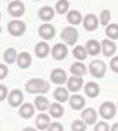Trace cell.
I'll return each instance as SVG.
<instances>
[{"mask_svg": "<svg viewBox=\"0 0 118 131\" xmlns=\"http://www.w3.org/2000/svg\"><path fill=\"white\" fill-rule=\"evenodd\" d=\"M3 58H4V61L7 63H14L17 62V58H18V54H17V50L12 47L7 48L4 51V54H3Z\"/></svg>", "mask_w": 118, "mask_h": 131, "instance_id": "obj_28", "label": "cell"}, {"mask_svg": "<svg viewBox=\"0 0 118 131\" xmlns=\"http://www.w3.org/2000/svg\"><path fill=\"white\" fill-rule=\"evenodd\" d=\"M99 24H100V21L99 18L95 15V14H87V15L84 17L83 19V25H84V29L88 30V32H94L98 29Z\"/></svg>", "mask_w": 118, "mask_h": 131, "instance_id": "obj_7", "label": "cell"}, {"mask_svg": "<svg viewBox=\"0 0 118 131\" xmlns=\"http://www.w3.org/2000/svg\"><path fill=\"white\" fill-rule=\"evenodd\" d=\"M85 48H87L88 51V55H98L102 52V43H99L98 40H95V39H91V40L87 41V46H85Z\"/></svg>", "mask_w": 118, "mask_h": 131, "instance_id": "obj_18", "label": "cell"}, {"mask_svg": "<svg viewBox=\"0 0 118 131\" xmlns=\"http://www.w3.org/2000/svg\"><path fill=\"white\" fill-rule=\"evenodd\" d=\"M48 111H49V115H51L52 117H55V119H59V117H62V116L65 115V109H63L62 104H59V102H54V104H51Z\"/></svg>", "mask_w": 118, "mask_h": 131, "instance_id": "obj_25", "label": "cell"}, {"mask_svg": "<svg viewBox=\"0 0 118 131\" xmlns=\"http://www.w3.org/2000/svg\"><path fill=\"white\" fill-rule=\"evenodd\" d=\"M110 131H118V122L114 123V124L111 126V128H110Z\"/></svg>", "mask_w": 118, "mask_h": 131, "instance_id": "obj_39", "label": "cell"}, {"mask_svg": "<svg viewBox=\"0 0 118 131\" xmlns=\"http://www.w3.org/2000/svg\"><path fill=\"white\" fill-rule=\"evenodd\" d=\"M7 29H8V33L14 37H19L26 32V24L23 21H18V19H14V21H10L8 25H7Z\"/></svg>", "mask_w": 118, "mask_h": 131, "instance_id": "obj_5", "label": "cell"}, {"mask_svg": "<svg viewBox=\"0 0 118 131\" xmlns=\"http://www.w3.org/2000/svg\"><path fill=\"white\" fill-rule=\"evenodd\" d=\"M54 98H55V101L59 102V104H63V102L69 101L70 100L69 90H67V88H63V87L55 88V91H54Z\"/></svg>", "mask_w": 118, "mask_h": 131, "instance_id": "obj_21", "label": "cell"}, {"mask_svg": "<svg viewBox=\"0 0 118 131\" xmlns=\"http://www.w3.org/2000/svg\"><path fill=\"white\" fill-rule=\"evenodd\" d=\"M0 18H2V13H0Z\"/></svg>", "mask_w": 118, "mask_h": 131, "instance_id": "obj_42", "label": "cell"}, {"mask_svg": "<svg viewBox=\"0 0 118 131\" xmlns=\"http://www.w3.org/2000/svg\"><path fill=\"white\" fill-rule=\"evenodd\" d=\"M110 68H111V70L114 73H118V55L111 58V61H110Z\"/></svg>", "mask_w": 118, "mask_h": 131, "instance_id": "obj_37", "label": "cell"}, {"mask_svg": "<svg viewBox=\"0 0 118 131\" xmlns=\"http://www.w3.org/2000/svg\"><path fill=\"white\" fill-rule=\"evenodd\" d=\"M84 93L89 98H96L100 94V87H99V84L95 83V81H88L84 86Z\"/></svg>", "mask_w": 118, "mask_h": 131, "instance_id": "obj_15", "label": "cell"}, {"mask_svg": "<svg viewBox=\"0 0 118 131\" xmlns=\"http://www.w3.org/2000/svg\"><path fill=\"white\" fill-rule=\"evenodd\" d=\"M34 54L38 57V58H45L48 54H49V46L48 43H45V41H40V43L36 44L34 47Z\"/></svg>", "mask_w": 118, "mask_h": 131, "instance_id": "obj_24", "label": "cell"}, {"mask_svg": "<svg viewBox=\"0 0 118 131\" xmlns=\"http://www.w3.org/2000/svg\"><path fill=\"white\" fill-rule=\"evenodd\" d=\"M71 131H87V124L83 120H74L71 123Z\"/></svg>", "mask_w": 118, "mask_h": 131, "instance_id": "obj_33", "label": "cell"}, {"mask_svg": "<svg viewBox=\"0 0 118 131\" xmlns=\"http://www.w3.org/2000/svg\"><path fill=\"white\" fill-rule=\"evenodd\" d=\"M17 63H18V68H21V69H28V68L32 65V57H30V54H29V52H26V51L18 54Z\"/></svg>", "mask_w": 118, "mask_h": 131, "instance_id": "obj_19", "label": "cell"}, {"mask_svg": "<svg viewBox=\"0 0 118 131\" xmlns=\"http://www.w3.org/2000/svg\"><path fill=\"white\" fill-rule=\"evenodd\" d=\"M110 128H111V126H110L107 122H98L95 124L94 131H110Z\"/></svg>", "mask_w": 118, "mask_h": 131, "instance_id": "obj_34", "label": "cell"}, {"mask_svg": "<svg viewBox=\"0 0 118 131\" xmlns=\"http://www.w3.org/2000/svg\"><path fill=\"white\" fill-rule=\"evenodd\" d=\"M47 131H63V126L58 122H54L49 124V127L47 128Z\"/></svg>", "mask_w": 118, "mask_h": 131, "instance_id": "obj_35", "label": "cell"}, {"mask_svg": "<svg viewBox=\"0 0 118 131\" xmlns=\"http://www.w3.org/2000/svg\"><path fill=\"white\" fill-rule=\"evenodd\" d=\"M73 55H74V58L78 59V61H84L88 57V51L84 46H76L74 50H73Z\"/></svg>", "mask_w": 118, "mask_h": 131, "instance_id": "obj_30", "label": "cell"}, {"mask_svg": "<svg viewBox=\"0 0 118 131\" xmlns=\"http://www.w3.org/2000/svg\"><path fill=\"white\" fill-rule=\"evenodd\" d=\"M106 36L110 40H117L118 39V25L117 24H109L106 26Z\"/></svg>", "mask_w": 118, "mask_h": 131, "instance_id": "obj_29", "label": "cell"}, {"mask_svg": "<svg viewBox=\"0 0 118 131\" xmlns=\"http://www.w3.org/2000/svg\"><path fill=\"white\" fill-rule=\"evenodd\" d=\"M69 104H70L71 109H74V111H81L85 106V98L80 94H73L69 100Z\"/></svg>", "mask_w": 118, "mask_h": 131, "instance_id": "obj_16", "label": "cell"}, {"mask_svg": "<svg viewBox=\"0 0 118 131\" xmlns=\"http://www.w3.org/2000/svg\"><path fill=\"white\" fill-rule=\"evenodd\" d=\"M25 90L29 94H45L49 91V83L44 79H30L25 84Z\"/></svg>", "mask_w": 118, "mask_h": 131, "instance_id": "obj_1", "label": "cell"}, {"mask_svg": "<svg viewBox=\"0 0 118 131\" xmlns=\"http://www.w3.org/2000/svg\"><path fill=\"white\" fill-rule=\"evenodd\" d=\"M7 97H8V90H7V87L4 84H0V102L4 101Z\"/></svg>", "mask_w": 118, "mask_h": 131, "instance_id": "obj_36", "label": "cell"}, {"mask_svg": "<svg viewBox=\"0 0 118 131\" xmlns=\"http://www.w3.org/2000/svg\"><path fill=\"white\" fill-rule=\"evenodd\" d=\"M67 54H69V51H67L66 44H63V43H56L51 50V55L54 57V59H56V61L65 59L67 57Z\"/></svg>", "mask_w": 118, "mask_h": 131, "instance_id": "obj_10", "label": "cell"}, {"mask_svg": "<svg viewBox=\"0 0 118 131\" xmlns=\"http://www.w3.org/2000/svg\"><path fill=\"white\" fill-rule=\"evenodd\" d=\"M38 35H40V37L43 40H49V39H52L55 36V28H54L51 24L44 22L43 25H40V28H38Z\"/></svg>", "mask_w": 118, "mask_h": 131, "instance_id": "obj_12", "label": "cell"}, {"mask_svg": "<svg viewBox=\"0 0 118 131\" xmlns=\"http://www.w3.org/2000/svg\"><path fill=\"white\" fill-rule=\"evenodd\" d=\"M88 70H89V73H91V76H94L95 79H102V77L106 75L107 66L103 61H100V59H95V61H92L89 63Z\"/></svg>", "mask_w": 118, "mask_h": 131, "instance_id": "obj_3", "label": "cell"}, {"mask_svg": "<svg viewBox=\"0 0 118 131\" xmlns=\"http://www.w3.org/2000/svg\"><path fill=\"white\" fill-rule=\"evenodd\" d=\"M117 51V44L114 43V40L110 39H104L102 41V54L104 57H113Z\"/></svg>", "mask_w": 118, "mask_h": 131, "instance_id": "obj_13", "label": "cell"}, {"mask_svg": "<svg viewBox=\"0 0 118 131\" xmlns=\"http://www.w3.org/2000/svg\"><path fill=\"white\" fill-rule=\"evenodd\" d=\"M7 75H8V68H7L4 63H0V80L6 79Z\"/></svg>", "mask_w": 118, "mask_h": 131, "instance_id": "obj_38", "label": "cell"}, {"mask_svg": "<svg viewBox=\"0 0 118 131\" xmlns=\"http://www.w3.org/2000/svg\"><path fill=\"white\" fill-rule=\"evenodd\" d=\"M110 19H111V13L109 10H103L100 13V17H99V21L103 26H107L110 24Z\"/></svg>", "mask_w": 118, "mask_h": 131, "instance_id": "obj_32", "label": "cell"}, {"mask_svg": "<svg viewBox=\"0 0 118 131\" xmlns=\"http://www.w3.org/2000/svg\"><path fill=\"white\" fill-rule=\"evenodd\" d=\"M8 2H12V0H8Z\"/></svg>", "mask_w": 118, "mask_h": 131, "instance_id": "obj_44", "label": "cell"}, {"mask_svg": "<svg viewBox=\"0 0 118 131\" xmlns=\"http://www.w3.org/2000/svg\"><path fill=\"white\" fill-rule=\"evenodd\" d=\"M115 113H117V106L114 102L111 101H106L103 102L99 108V115H100L102 119L104 120H111L115 117Z\"/></svg>", "mask_w": 118, "mask_h": 131, "instance_id": "obj_2", "label": "cell"}, {"mask_svg": "<svg viewBox=\"0 0 118 131\" xmlns=\"http://www.w3.org/2000/svg\"><path fill=\"white\" fill-rule=\"evenodd\" d=\"M22 131H37V130H36V128H32V127H25Z\"/></svg>", "mask_w": 118, "mask_h": 131, "instance_id": "obj_40", "label": "cell"}, {"mask_svg": "<svg viewBox=\"0 0 118 131\" xmlns=\"http://www.w3.org/2000/svg\"><path fill=\"white\" fill-rule=\"evenodd\" d=\"M0 33H2V26H0Z\"/></svg>", "mask_w": 118, "mask_h": 131, "instance_id": "obj_41", "label": "cell"}, {"mask_svg": "<svg viewBox=\"0 0 118 131\" xmlns=\"http://www.w3.org/2000/svg\"><path fill=\"white\" fill-rule=\"evenodd\" d=\"M69 7H70V3L67 0H59L55 4V11L58 14H67L69 13Z\"/></svg>", "mask_w": 118, "mask_h": 131, "instance_id": "obj_31", "label": "cell"}, {"mask_svg": "<svg viewBox=\"0 0 118 131\" xmlns=\"http://www.w3.org/2000/svg\"><path fill=\"white\" fill-rule=\"evenodd\" d=\"M67 90L70 93H78V91L83 88L84 86V81H83V77H77V76H71L69 80H67Z\"/></svg>", "mask_w": 118, "mask_h": 131, "instance_id": "obj_14", "label": "cell"}, {"mask_svg": "<svg viewBox=\"0 0 118 131\" xmlns=\"http://www.w3.org/2000/svg\"><path fill=\"white\" fill-rule=\"evenodd\" d=\"M49 105H51V104H49V101L45 97H43V95H38V97L34 98V106H36V109H37L38 112L48 111Z\"/></svg>", "mask_w": 118, "mask_h": 131, "instance_id": "obj_26", "label": "cell"}, {"mask_svg": "<svg viewBox=\"0 0 118 131\" xmlns=\"http://www.w3.org/2000/svg\"><path fill=\"white\" fill-rule=\"evenodd\" d=\"M66 18H67V22H69L70 25H78V24L83 22V15H81V13L77 11V10H70V11L67 13Z\"/></svg>", "mask_w": 118, "mask_h": 131, "instance_id": "obj_27", "label": "cell"}, {"mask_svg": "<svg viewBox=\"0 0 118 131\" xmlns=\"http://www.w3.org/2000/svg\"><path fill=\"white\" fill-rule=\"evenodd\" d=\"M81 119L87 126H95L98 123V112L94 108L84 109L83 113H81Z\"/></svg>", "mask_w": 118, "mask_h": 131, "instance_id": "obj_8", "label": "cell"}, {"mask_svg": "<svg viewBox=\"0 0 118 131\" xmlns=\"http://www.w3.org/2000/svg\"><path fill=\"white\" fill-rule=\"evenodd\" d=\"M55 8H52V7L49 6H44L41 7L40 10H38V18L41 21H45V22H48V21H51L54 18V15H55Z\"/></svg>", "mask_w": 118, "mask_h": 131, "instance_id": "obj_20", "label": "cell"}, {"mask_svg": "<svg viewBox=\"0 0 118 131\" xmlns=\"http://www.w3.org/2000/svg\"><path fill=\"white\" fill-rule=\"evenodd\" d=\"M7 101H8L10 106L12 108H19L21 105L23 104V94L21 90H12L8 93V97H7Z\"/></svg>", "mask_w": 118, "mask_h": 131, "instance_id": "obj_9", "label": "cell"}, {"mask_svg": "<svg viewBox=\"0 0 118 131\" xmlns=\"http://www.w3.org/2000/svg\"><path fill=\"white\" fill-rule=\"evenodd\" d=\"M49 124H51V120H49V116L45 115V113H40V115L36 117V127L37 130H47Z\"/></svg>", "mask_w": 118, "mask_h": 131, "instance_id": "obj_22", "label": "cell"}, {"mask_svg": "<svg viewBox=\"0 0 118 131\" xmlns=\"http://www.w3.org/2000/svg\"><path fill=\"white\" fill-rule=\"evenodd\" d=\"M18 112H19V116L22 119H30V117H33V115L36 112V106L26 102V104H22L19 106V111Z\"/></svg>", "mask_w": 118, "mask_h": 131, "instance_id": "obj_17", "label": "cell"}, {"mask_svg": "<svg viewBox=\"0 0 118 131\" xmlns=\"http://www.w3.org/2000/svg\"><path fill=\"white\" fill-rule=\"evenodd\" d=\"M117 108H118V102H117Z\"/></svg>", "mask_w": 118, "mask_h": 131, "instance_id": "obj_43", "label": "cell"}, {"mask_svg": "<svg viewBox=\"0 0 118 131\" xmlns=\"http://www.w3.org/2000/svg\"><path fill=\"white\" fill-rule=\"evenodd\" d=\"M70 72H71V75H73V76L83 77V76H85V73H87V66H85L81 61L74 62L73 65L70 66Z\"/></svg>", "mask_w": 118, "mask_h": 131, "instance_id": "obj_23", "label": "cell"}, {"mask_svg": "<svg viewBox=\"0 0 118 131\" xmlns=\"http://www.w3.org/2000/svg\"><path fill=\"white\" fill-rule=\"evenodd\" d=\"M60 39H62L66 44H69V46L76 44L77 40H78V30L76 29V28H73V26L63 28L62 33H60Z\"/></svg>", "mask_w": 118, "mask_h": 131, "instance_id": "obj_4", "label": "cell"}, {"mask_svg": "<svg viewBox=\"0 0 118 131\" xmlns=\"http://www.w3.org/2000/svg\"><path fill=\"white\" fill-rule=\"evenodd\" d=\"M67 73L63 69L60 68H55L51 72V81L54 84H58V86H62V84L67 83Z\"/></svg>", "mask_w": 118, "mask_h": 131, "instance_id": "obj_11", "label": "cell"}, {"mask_svg": "<svg viewBox=\"0 0 118 131\" xmlns=\"http://www.w3.org/2000/svg\"><path fill=\"white\" fill-rule=\"evenodd\" d=\"M8 14L14 18H19V17H22L25 14V4L21 0H12V2H10L8 4Z\"/></svg>", "mask_w": 118, "mask_h": 131, "instance_id": "obj_6", "label": "cell"}]
</instances>
